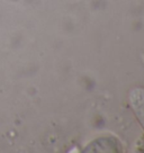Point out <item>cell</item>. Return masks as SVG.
<instances>
[{"label":"cell","mask_w":144,"mask_h":153,"mask_svg":"<svg viewBox=\"0 0 144 153\" xmlns=\"http://www.w3.org/2000/svg\"><path fill=\"white\" fill-rule=\"evenodd\" d=\"M85 153H98V152H123V145L120 140L115 136H100L92 140L87 144L82 150Z\"/></svg>","instance_id":"6da1fadb"},{"label":"cell","mask_w":144,"mask_h":153,"mask_svg":"<svg viewBox=\"0 0 144 153\" xmlns=\"http://www.w3.org/2000/svg\"><path fill=\"white\" fill-rule=\"evenodd\" d=\"M128 104L135 118L144 129V87H134L128 94Z\"/></svg>","instance_id":"7a4b0ae2"}]
</instances>
